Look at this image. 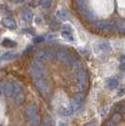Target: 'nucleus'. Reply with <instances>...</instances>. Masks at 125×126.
<instances>
[{"label":"nucleus","instance_id":"obj_1","mask_svg":"<svg viewBox=\"0 0 125 126\" xmlns=\"http://www.w3.org/2000/svg\"><path fill=\"white\" fill-rule=\"evenodd\" d=\"M29 74L33 79L35 78H46L47 72L44 68V64L42 61H39L35 59L31 63V66L29 68Z\"/></svg>","mask_w":125,"mask_h":126},{"label":"nucleus","instance_id":"obj_2","mask_svg":"<svg viewBox=\"0 0 125 126\" xmlns=\"http://www.w3.org/2000/svg\"><path fill=\"white\" fill-rule=\"evenodd\" d=\"M33 85L38 89V91L42 96H48L51 92V88L47 83L45 78H35L33 79Z\"/></svg>","mask_w":125,"mask_h":126},{"label":"nucleus","instance_id":"obj_3","mask_svg":"<svg viewBox=\"0 0 125 126\" xmlns=\"http://www.w3.org/2000/svg\"><path fill=\"white\" fill-rule=\"evenodd\" d=\"M55 58V55L51 51H47V50H41L36 54L35 59L42 61V62H48V61H52Z\"/></svg>","mask_w":125,"mask_h":126},{"label":"nucleus","instance_id":"obj_4","mask_svg":"<svg viewBox=\"0 0 125 126\" xmlns=\"http://www.w3.org/2000/svg\"><path fill=\"white\" fill-rule=\"evenodd\" d=\"M60 35L67 42H73L74 41V37H73V28L69 25H64L62 26Z\"/></svg>","mask_w":125,"mask_h":126},{"label":"nucleus","instance_id":"obj_5","mask_svg":"<svg viewBox=\"0 0 125 126\" xmlns=\"http://www.w3.org/2000/svg\"><path fill=\"white\" fill-rule=\"evenodd\" d=\"M84 100H85V96H84L83 92H79L73 97V100H72V104H71L73 111L77 110L78 108H80V105H82Z\"/></svg>","mask_w":125,"mask_h":126},{"label":"nucleus","instance_id":"obj_6","mask_svg":"<svg viewBox=\"0 0 125 126\" xmlns=\"http://www.w3.org/2000/svg\"><path fill=\"white\" fill-rule=\"evenodd\" d=\"M37 114H39V108L35 104H30L26 106V111H25V115L26 118H30Z\"/></svg>","mask_w":125,"mask_h":126},{"label":"nucleus","instance_id":"obj_7","mask_svg":"<svg viewBox=\"0 0 125 126\" xmlns=\"http://www.w3.org/2000/svg\"><path fill=\"white\" fill-rule=\"evenodd\" d=\"M76 79L77 82H82V83H89V74L85 70H78L76 73Z\"/></svg>","mask_w":125,"mask_h":126},{"label":"nucleus","instance_id":"obj_8","mask_svg":"<svg viewBox=\"0 0 125 126\" xmlns=\"http://www.w3.org/2000/svg\"><path fill=\"white\" fill-rule=\"evenodd\" d=\"M0 88L7 96H11L14 94V87L12 83H4L3 86H0Z\"/></svg>","mask_w":125,"mask_h":126},{"label":"nucleus","instance_id":"obj_9","mask_svg":"<svg viewBox=\"0 0 125 126\" xmlns=\"http://www.w3.org/2000/svg\"><path fill=\"white\" fill-rule=\"evenodd\" d=\"M56 16L59 21L62 22H67L70 19V14L68 11H64V10H59L56 12Z\"/></svg>","mask_w":125,"mask_h":126},{"label":"nucleus","instance_id":"obj_10","mask_svg":"<svg viewBox=\"0 0 125 126\" xmlns=\"http://www.w3.org/2000/svg\"><path fill=\"white\" fill-rule=\"evenodd\" d=\"M27 121H28V124L30 126H39L42 122V119H41V116L40 114H37L30 117V118H27Z\"/></svg>","mask_w":125,"mask_h":126},{"label":"nucleus","instance_id":"obj_11","mask_svg":"<svg viewBox=\"0 0 125 126\" xmlns=\"http://www.w3.org/2000/svg\"><path fill=\"white\" fill-rule=\"evenodd\" d=\"M2 24L5 27L9 28V29H16V27H17L15 21L11 18H4L2 20Z\"/></svg>","mask_w":125,"mask_h":126},{"label":"nucleus","instance_id":"obj_12","mask_svg":"<svg viewBox=\"0 0 125 126\" xmlns=\"http://www.w3.org/2000/svg\"><path fill=\"white\" fill-rule=\"evenodd\" d=\"M96 47L98 48L100 52H108L111 50V45L107 42H100L96 44Z\"/></svg>","mask_w":125,"mask_h":126},{"label":"nucleus","instance_id":"obj_13","mask_svg":"<svg viewBox=\"0 0 125 126\" xmlns=\"http://www.w3.org/2000/svg\"><path fill=\"white\" fill-rule=\"evenodd\" d=\"M70 57V54L67 50H61V51H59V52L57 53V58H58V60H60V61H63V62H66L67 61V59L69 58Z\"/></svg>","mask_w":125,"mask_h":126},{"label":"nucleus","instance_id":"obj_14","mask_svg":"<svg viewBox=\"0 0 125 126\" xmlns=\"http://www.w3.org/2000/svg\"><path fill=\"white\" fill-rule=\"evenodd\" d=\"M23 19L26 22V23H30V22L34 19V15H33V12L29 10H26V11L23 12Z\"/></svg>","mask_w":125,"mask_h":126},{"label":"nucleus","instance_id":"obj_15","mask_svg":"<svg viewBox=\"0 0 125 126\" xmlns=\"http://www.w3.org/2000/svg\"><path fill=\"white\" fill-rule=\"evenodd\" d=\"M106 86H107V88L110 89H117V88H118V86H119V81L115 78H110V79L107 80V82H106Z\"/></svg>","mask_w":125,"mask_h":126},{"label":"nucleus","instance_id":"obj_16","mask_svg":"<svg viewBox=\"0 0 125 126\" xmlns=\"http://www.w3.org/2000/svg\"><path fill=\"white\" fill-rule=\"evenodd\" d=\"M26 101V95L24 92H20V93H17L15 94V103L17 105H22L24 104Z\"/></svg>","mask_w":125,"mask_h":126},{"label":"nucleus","instance_id":"obj_17","mask_svg":"<svg viewBox=\"0 0 125 126\" xmlns=\"http://www.w3.org/2000/svg\"><path fill=\"white\" fill-rule=\"evenodd\" d=\"M76 89L79 92H85L89 89V83H82V82H77L76 84Z\"/></svg>","mask_w":125,"mask_h":126},{"label":"nucleus","instance_id":"obj_18","mask_svg":"<svg viewBox=\"0 0 125 126\" xmlns=\"http://www.w3.org/2000/svg\"><path fill=\"white\" fill-rule=\"evenodd\" d=\"M111 121H113V122H115L116 124H117V123H120V121H122V115H121V113H120V112L114 113V114L112 115Z\"/></svg>","mask_w":125,"mask_h":126},{"label":"nucleus","instance_id":"obj_19","mask_svg":"<svg viewBox=\"0 0 125 126\" xmlns=\"http://www.w3.org/2000/svg\"><path fill=\"white\" fill-rule=\"evenodd\" d=\"M73 112L74 111H73L72 105H69V106H67V107H65V108L62 109V114L64 116H71Z\"/></svg>","mask_w":125,"mask_h":126},{"label":"nucleus","instance_id":"obj_20","mask_svg":"<svg viewBox=\"0 0 125 126\" xmlns=\"http://www.w3.org/2000/svg\"><path fill=\"white\" fill-rule=\"evenodd\" d=\"M3 45L7 46V47H14V46H16V42H14L11 40H9V39H6L3 42Z\"/></svg>","mask_w":125,"mask_h":126},{"label":"nucleus","instance_id":"obj_21","mask_svg":"<svg viewBox=\"0 0 125 126\" xmlns=\"http://www.w3.org/2000/svg\"><path fill=\"white\" fill-rule=\"evenodd\" d=\"M42 0H30L29 6L33 7V8H37V7L42 5Z\"/></svg>","mask_w":125,"mask_h":126},{"label":"nucleus","instance_id":"obj_22","mask_svg":"<svg viewBox=\"0 0 125 126\" xmlns=\"http://www.w3.org/2000/svg\"><path fill=\"white\" fill-rule=\"evenodd\" d=\"M13 87H14V93L15 94L23 92V87L19 83H13Z\"/></svg>","mask_w":125,"mask_h":126},{"label":"nucleus","instance_id":"obj_23","mask_svg":"<svg viewBox=\"0 0 125 126\" xmlns=\"http://www.w3.org/2000/svg\"><path fill=\"white\" fill-rule=\"evenodd\" d=\"M41 6L43 9H49L52 6V0H42V3Z\"/></svg>","mask_w":125,"mask_h":126},{"label":"nucleus","instance_id":"obj_24","mask_svg":"<svg viewBox=\"0 0 125 126\" xmlns=\"http://www.w3.org/2000/svg\"><path fill=\"white\" fill-rule=\"evenodd\" d=\"M16 56H17V55H16L15 53H7V54L4 55L3 58L6 59V60H9V59H12V58H16Z\"/></svg>","mask_w":125,"mask_h":126},{"label":"nucleus","instance_id":"obj_25","mask_svg":"<svg viewBox=\"0 0 125 126\" xmlns=\"http://www.w3.org/2000/svg\"><path fill=\"white\" fill-rule=\"evenodd\" d=\"M118 30L121 34H125V22H121L119 26H118Z\"/></svg>","mask_w":125,"mask_h":126},{"label":"nucleus","instance_id":"obj_26","mask_svg":"<svg viewBox=\"0 0 125 126\" xmlns=\"http://www.w3.org/2000/svg\"><path fill=\"white\" fill-rule=\"evenodd\" d=\"M57 38V35L56 33H50V34H48L46 36L45 40L46 41H55Z\"/></svg>","mask_w":125,"mask_h":126},{"label":"nucleus","instance_id":"obj_27","mask_svg":"<svg viewBox=\"0 0 125 126\" xmlns=\"http://www.w3.org/2000/svg\"><path fill=\"white\" fill-rule=\"evenodd\" d=\"M125 93V86H121L118 89V96H122Z\"/></svg>","mask_w":125,"mask_h":126},{"label":"nucleus","instance_id":"obj_28","mask_svg":"<svg viewBox=\"0 0 125 126\" xmlns=\"http://www.w3.org/2000/svg\"><path fill=\"white\" fill-rule=\"evenodd\" d=\"M44 40H45V38H43V37H37V38H35V39H34V42L38 43V42H43Z\"/></svg>","mask_w":125,"mask_h":126},{"label":"nucleus","instance_id":"obj_29","mask_svg":"<svg viewBox=\"0 0 125 126\" xmlns=\"http://www.w3.org/2000/svg\"><path fill=\"white\" fill-rule=\"evenodd\" d=\"M34 21L36 23L37 25H41L42 23V18H40V17H35V19H34Z\"/></svg>","mask_w":125,"mask_h":126},{"label":"nucleus","instance_id":"obj_30","mask_svg":"<svg viewBox=\"0 0 125 126\" xmlns=\"http://www.w3.org/2000/svg\"><path fill=\"white\" fill-rule=\"evenodd\" d=\"M104 126H116V123H115V122H113L112 121H107V122L104 124Z\"/></svg>","mask_w":125,"mask_h":126},{"label":"nucleus","instance_id":"obj_31","mask_svg":"<svg viewBox=\"0 0 125 126\" xmlns=\"http://www.w3.org/2000/svg\"><path fill=\"white\" fill-rule=\"evenodd\" d=\"M120 71H122V72H125V61H123V62L120 64Z\"/></svg>","mask_w":125,"mask_h":126},{"label":"nucleus","instance_id":"obj_32","mask_svg":"<svg viewBox=\"0 0 125 126\" xmlns=\"http://www.w3.org/2000/svg\"><path fill=\"white\" fill-rule=\"evenodd\" d=\"M85 126H96V123H95V121H89L88 123H86V125Z\"/></svg>","mask_w":125,"mask_h":126},{"label":"nucleus","instance_id":"obj_33","mask_svg":"<svg viewBox=\"0 0 125 126\" xmlns=\"http://www.w3.org/2000/svg\"><path fill=\"white\" fill-rule=\"evenodd\" d=\"M14 3H16V4H19V3H23L25 0H12Z\"/></svg>","mask_w":125,"mask_h":126},{"label":"nucleus","instance_id":"obj_34","mask_svg":"<svg viewBox=\"0 0 125 126\" xmlns=\"http://www.w3.org/2000/svg\"><path fill=\"white\" fill-rule=\"evenodd\" d=\"M57 126H69V125L67 124V123H65V122H59Z\"/></svg>","mask_w":125,"mask_h":126}]
</instances>
